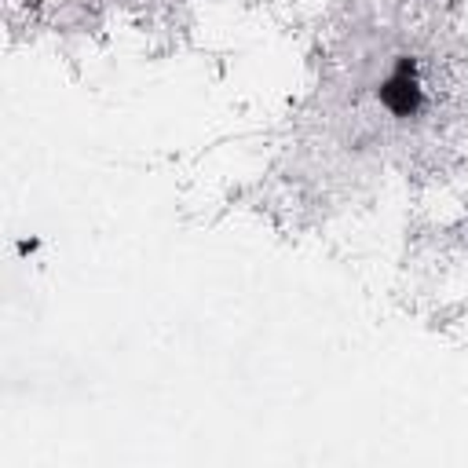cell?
Returning a JSON list of instances; mask_svg holds the SVG:
<instances>
[{"mask_svg":"<svg viewBox=\"0 0 468 468\" xmlns=\"http://www.w3.org/2000/svg\"><path fill=\"white\" fill-rule=\"evenodd\" d=\"M380 102H384L388 110H395V113H413V110H417V102H420V84H417V73H413L410 58H402V62L391 69V77L380 84Z\"/></svg>","mask_w":468,"mask_h":468,"instance_id":"obj_1","label":"cell"}]
</instances>
